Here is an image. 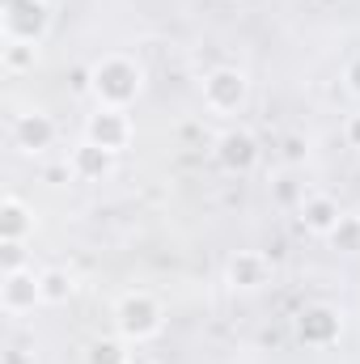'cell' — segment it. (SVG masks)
Wrapping results in <instances>:
<instances>
[{"instance_id": "cell-1", "label": "cell", "mask_w": 360, "mask_h": 364, "mask_svg": "<svg viewBox=\"0 0 360 364\" xmlns=\"http://www.w3.org/2000/svg\"><path fill=\"white\" fill-rule=\"evenodd\" d=\"M140 85H144V73L127 55H102L90 68V93L97 97V106L127 110L140 97Z\"/></svg>"}, {"instance_id": "cell-2", "label": "cell", "mask_w": 360, "mask_h": 364, "mask_svg": "<svg viewBox=\"0 0 360 364\" xmlns=\"http://www.w3.org/2000/svg\"><path fill=\"white\" fill-rule=\"evenodd\" d=\"M162 326H166V314H162L157 296H149V292H127L115 305V331L127 343H149L162 335Z\"/></svg>"}, {"instance_id": "cell-3", "label": "cell", "mask_w": 360, "mask_h": 364, "mask_svg": "<svg viewBox=\"0 0 360 364\" xmlns=\"http://www.w3.org/2000/svg\"><path fill=\"white\" fill-rule=\"evenodd\" d=\"M4 43H43L51 30V4L43 0H9L0 13Z\"/></svg>"}, {"instance_id": "cell-4", "label": "cell", "mask_w": 360, "mask_h": 364, "mask_svg": "<svg viewBox=\"0 0 360 364\" xmlns=\"http://www.w3.org/2000/svg\"><path fill=\"white\" fill-rule=\"evenodd\" d=\"M246 93H250V81L242 68H212L203 77V106L216 110V114H233L246 106Z\"/></svg>"}, {"instance_id": "cell-5", "label": "cell", "mask_w": 360, "mask_h": 364, "mask_svg": "<svg viewBox=\"0 0 360 364\" xmlns=\"http://www.w3.org/2000/svg\"><path fill=\"white\" fill-rule=\"evenodd\" d=\"M136 127H132V114L127 110H115V106H97L85 123V140L97 149H110V153H123L132 144Z\"/></svg>"}, {"instance_id": "cell-6", "label": "cell", "mask_w": 360, "mask_h": 364, "mask_svg": "<svg viewBox=\"0 0 360 364\" xmlns=\"http://www.w3.org/2000/svg\"><path fill=\"white\" fill-rule=\"evenodd\" d=\"M292 331H297V339H301L305 348H331V343H339V335H344V318H339V309H331V305H305V309L297 314Z\"/></svg>"}, {"instance_id": "cell-7", "label": "cell", "mask_w": 360, "mask_h": 364, "mask_svg": "<svg viewBox=\"0 0 360 364\" xmlns=\"http://www.w3.org/2000/svg\"><path fill=\"white\" fill-rule=\"evenodd\" d=\"M212 157H216V166L225 170V174H250L255 166H259V140L246 132V127H229L221 140H216V149H212Z\"/></svg>"}, {"instance_id": "cell-8", "label": "cell", "mask_w": 360, "mask_h": 364, "mask_svg": "<svg viewBox=\"0 0 360 364\" xmlns=\"http://www.w3.org/2000/svg\"><path fill=\"white\" fill-rule=\"evenodd\" d=\"M34 305H43V284H38V275L30 272V267L0 275V309L9 318L34 314Z\"/></svg>"}, {"instance_id": "cell-9", "label": "cell", "mask_w": 360, "mask_h": 364, "mask_svg": "<svg viewBox=\"0 0 360 364\" xmlns=\"http://www.w3.org/2000/svg\"><path fill=\"white\" fill-rule=\"evenodd\" d=\"M225 279H229V288H238V292H263L271 279H275V267H271V259L263 250H238V255L225 263Z\"/></svg>"}, {"instance_id": "cell-10", "label": "cell", "mask_w": 360, "mask_h": 364, "mask_svg": "<svg viewBox=\"0 0 360 364\" xmlns=\"http://www.w3.org/2000/svg\"><path fill=\"white\" fill-rule=\"evenodd\" d=\"M13 144H17L21 153H43V149H51V144H55V123H51V114H43V110L17 114V119H13Z\"/></svg>"}, {"instance_id": "cell-11", "label": "cell", "mask_w": 360, "mask_h": 364, "mask_svg": "<svg viewBox=\"0 0 360 364\" xmlns=\"http://www.w3.org/2000/svg\"><path fill=\"white\" fill-rule=\"evenodd\" d=\"M297 220H301L305 233H314V237H331V229L344 220V212H339V203H335L331 195H309V199H301Z\"/></svg>"}, {"instance_id": "cell-12", "label": "cell", "mask_w": 360, "mask_h": 364, "mask_svg": "<svg viewBox=\"0 0 360 364\" xmlns=\"http://www.w3.org/2000/svg\"><path fill=\"white\" fill-rule=\"evenodd\" d=\"M115 157L119 153H110V149H97L90 140H81L77 149H73V157H68V166H73V178L81 182H102L110 170H115Z\"/></svg>"}, {"instance_id": "cell-13", "label": "cell", "mask_w": 360, "mask_h": 364, "mask_svg": "<svg viewBox=\"0 0 360 364\" xmlns=\"http://www.w3.org/2000/svg\"><path fill=\"white\" fill-rule=\"evenodd\" d=\"M26 237H34V208L9 195L0 203V242H26Z\"/></svg>"}, {"instance_id": "cell-14", "label": "cell", "mask_w": 360, "mask_h": 364, "mask_svg": "<svg viewBox=\"0 0 360 364\" xmlns=\"http://www.w3.org/2000/svg\"><path fill=\"white\" fill-rule=\"evenodd\" d=\"M38 284H43V305H68L73 292H77L73 275L64 272V267H47V272H38Z\"/></svg>"}, {"instance_id": "cell-15", "label": "cell", "mask_w": 360, "mask_h": 364, "mask_svg": "<svg viewBox=\"0 0 360 364\" xmlns=\"http://www.w3.org/2000/svg\"><path fill=\"white\" fill-rule=\"evenodd\" d=\"M0 60H4V73L9 77H21V73H30L38 64V43H4Z\"/></svg>"}, {"instance_id": "cell-16", "label": "cell", "mask_w": 360, "mask_h": 364, "mask_svg": "<svg viewBox=\"0 0 360 364\" xmlns=\"http://www.w3.org/2000/svg\"><path fill=\"white\" fill-rule=\"evenodd\" d=\"M85 364H132L127 339H93L85 348Z\"/></svg>"}, {"instance_id": "cell-17", "label": "cell", "mask_w": 360, "mask_h": 364, "mask_svg": "<svg viewBox=\"0 0 360 364\" xmlns=\"http://www.w3.org/2000/svg\"><path fill=\"white\" fill-rule=\"evenodd\" d=\"M331 250H339V255H360V216H348L344 212V220L331 229Z\"/></svg>"}, {"instance_id": "cell-18", "label": "cell", "mask_w": 360, "mask_h": 364, "mask_svg": "<svg viewBox=\"0 0 360 364\" xmlns=\"http://www.w3.org/2000/svg\"><path fill=\"white\" fill-rule=\"evenodd\" d=\"M26 267V242H0V275Z\"/></svg>"}, {"instance_id": "cell-19", "label": "cell", "mask_w": 360, "mask_h": 364, "mask_svg": "<svg viewBox=\"0 0 360 364\" xmlns=\"http://www.w3.org/2000/svg\"><path fill=\"white\" fill-rule=\"evenodd\" d=\"M280 149H284V161H288V166H301V161H305V153H309L305 136H284V144H280Z\"/></svg>"}, {"instance_id": "cell-20", "label": "cell", "mask_w": 360, "mask_h": 364, "mask_svg": "<svg viewBox=\"0 0 360 364\" xmlns=\"http://www.w3.org/2000/svg\"><path fill=\"white\" fill-rule=\"evenodd\" d=\"M344 140H348L352 149H360V110L348 119V123H344Z\"/></svg>"}, {"instance_id": "cell-21", "label": "cell", "mask_w": 360, "mask_h": 364, "mask_svg": "<svg viewBox=\"0 0 360 364\" xmlns=\"http://www.w3.org/2000/svg\"><path fill=\"white\" fill-rule=\"evenodd\" d=\"M344 81H348V90H352V93L360 97V60H352V64L344 68Z\"/></svg>"}, {"instance_id": "cell-22", "label": "cell", "mask_w": 360, "mask_h": 364, "mask_svg": "<svg viewBox=\"0 0 360 364\" xmlns=\"http://www.w3.org/2000/svg\"><path fill=\"white\" fill-rule=\"evenodd\" d=\"M288 199H297V191H292V182L284 178L280 182V203H288Z\"/></svg>"}, {"instance_id": "cell-23", "label": "cell", "mask_w": 360, "mask_h": 364, "mask_svg": "<svg viewBox=\"0 0 360 364\" xmlns=\"http://www.w3.org/2000/svg\"><path fill=\"white\" fill-rule=\"evenodd\" d=\"M4 364H30V360H26L21 352H9V356H4Z\"/></svg>"}, {"instance_id": "cell-24", "label": "cell", "mask_w": 360, "mask_h": 364, "mask_svg": "<svg viewBox=\"0 0 360 364\" xmlns=\"http://www.w3.org/2000/svg\"><path fill=\"white\" fill-rule=\"evenodd\" d=\"M43 4H51V9H55V4H64V0H43Z\"/></svg>"}, {"instance_id": "cell-25", "label": "cell", "mask_w": 360, "mask_h": 364, "mask_svg": "<svg viewBox=\"0 0 360 364\" xmlns=\"http://www.w3.org/2000/svg\"><path fill=\"white\" fill-rule=\"evenodd\" d=\"M132 364H149V360H132Z\"/></svg>"}]
</instances>
